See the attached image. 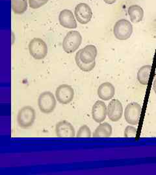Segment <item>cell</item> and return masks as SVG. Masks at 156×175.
Returning <instances> with one entry per match:
<instances>
[{
  "mask_svg": "<svg viewBox=\"0 0 156 175\" xmlns=\"http://www.w3.org/2000/svg\"><path fill=\"white\" fill-rule=\"evenodd\" d=\"M141 111L142 107L137 102H133L128 104L124 111V117L126 122L130 125H138Z\"/></svg>",
  "mask_w": 156,
  "mask_h": 175,
  "instance_id": "8992f818",
  "label": "cell"
},
{
  "mask_svg": "<svg viewBox=\"0 0 156 175\" xmlns=\"http://www.w3.org/2000/svg\"><path fill=\"white\" fill-rule=\"evenodd\" d=\"M137 128L133 126H127L124 131V137L126 138H135L137 135Z\"/></svg>",
  "mask_w": 156,
  "mask_h": 175,
  "instance_id": "44dd1931",
  "label": "cell"
},
{
  "mask_svg": "<svg viewBox=\"0 0 156 175\" xmlns=\"http://www.w3.org/2000/svg\"><path fill=\"white\" fill-rule=\"evenodd\" d=\"M37 1L42 2V3H44V4H46V3L49 1V0H37Z\"/></svg>",
  "mask_w": 156,
  "mask_h": 175,
  "instance_id": "d4e9b609",
  "label": "cell"
},
{
  "mask_svg": "<svg viewBox=\"0 0 156 175\" xmlns=\"http://www.w3.org/2000/svg\"><path fill=\"white\" fill-rule=\"evenodd\" d=\"M93 11L89 5L85 3H80L76 6L74 15L78 22L85 25L87 24L93 17Z\"/></svg>",
  "mask_w": 156,
  "mask_h": 175,
  "instance_id": "ba28073f",
  "label": "cell"
},
{
  "mask_svg": "<svg viewBox=\"0 0 156 175\" xmlns=\"http://www.w3.org/2000/svg\"><path fill=\"white\" fill-rule=\"evenodd\" d=\"M57 101L62 104H69L74 97V91L72 87L68 84H61L56 90Z\"/></svg>",
  "mask_w": 156,
  "mask_h": 175,
  "instance_id": "52a82bcc",
  "label": "cell"
},
{
  "mask_svg": "<svg viewBox=\"0 0 156 175\" xmlns=\"http://www.w3.org/2000/svg\"><path fill=\"white\" fill-rule=\"evenodd\" d=\"M103 1L108 5H112L115 4L117 1V0H103Z\"/></svg>",
  "mask_w": 156,
  "mask_h": 175,
  "instance_id": "603a6c76",
  "label": "cell"
},
{
  "mask_svg": "<svg viewBox=\"0 0 156 175\" xmlns=\"http://www.w3.org/2000/svg\"><path fill=\"white\" fill-rule=\"evenodd\" d=\"M46 4L41 1H38L37 0H29V7L33 9H36L40 7L44 6Z\"/></svg>",
  "mask_w": 156,
  "mask_h": 175,
  "instance_id": "7402d4cb",
  "label": "cell"
},
{
  "mask_svg": "<svg viewBox=\"0 0 156 175\" xmlns=\"http://www.w3.org/2000/svg\"><path fill=\"white\" fill-rule=\"evenodd\" d=\"M153 90H154V91L156 95V77L154 79V83H153Z\"/></svg>",
  "mask_w": 156,
  "mask_h": 175,
  "instance_id": "cb8c5ba5",
  "label": "cell"
},
{
  "mask_svg": "<svg viewBox=\"0 0 156 175\" xmlns=\"http://www.w3.org/2000/svg\"><path fill=\"white\" fill-rule=\"evenodd\" d=\"M152 71L151 65H145L140 68L137 72V80L139 83L144 86H146L148 83L150 75Z\"/></svg>",
  "mask_w": 156,
  "mask_h": 175,
  "instance_id": "e0dca14e",
  "label": "cell"
},
{
  "mask_svg": "<svg viewBox=\"0 0 156 175\" xmlns=\"http://www.w3.org/2000/svg\"><path fill=\"white\" fill-rule=\"evenodd\" d=\"M77 138H90L91 137V131L90 128L86 125L81 126L76 135Z\"/></svg>",
  "mask_w": 156,
  "mask_h": 175,
  "instance_id": "ffe728a7",
  "label": "cell"
},
{
  "mask_svg": "<svg viewBox=\"0 0 156 175\" xmlns=\"http://www.w3.org/2000/svg\"><path fill=\"white\" fill-rule=\"evenodd\" d=\"M98 95L103 101H109L113 98L115 94V88L111 83H103L98 88Z\"/></svg>",
  "mask_w": 156,
  "mask_h": 175,
  "instance_id": "5bb4252c",
  "label": "cell"
},
{
  "mask_svg": "<svg viewBox=\"0 0 156 175\" xmlns=\"http://www.w3.org/2000/svg\"><path fill=\"white\" fill-rule=\"evenodd\" d=\"M56 133L59 138H74L76 135V131L71 123L68 121L63 120L57 123Z\"/></svg>",
  "mask_w": 156,
  "mask_h": 175,
  "instance_id": "8fae6325",
  "label": "cell"
},
{
  "mask_svg": "<svg viewBox=\"0 0 156 175\" xmlns=\"http://www.w3.org/2000/svg\"><path fill=\"white\" fill-rule=\"evenodd\" d=\"M36 118V114L34 108L31 106H26L18 111L17 122L20 127L27 128L31 126Z\"/></svg>",
  "mask_w": 156,
  "mask_h": 175,
  "instance_id": "277c9868",
  "label": "cell"
},
{
  "mask_svg": "<svg viewBox=\"0 0 156 175\" xmlns=\"http://www.w3.org/2000/svg\"><path fill=\"white\" fill-rule=\"evenodd\" d=\"M75 61L76 64L78 66V68L85 72H89L93 70L96 66V62H94L90 64H85L84 63H83L80 59H79V56L78 52L76 53V55L75 56Z\"/></svg>",
  "mask_w": 156,
  "mask_h": 175,
  "instance_id": "d6986e66",
  "label": "cell"
},
{
  "mask_svg": "<svg viewBox=\"0 0 156 175\" xmlns=\"http://www.w3.org/2000/svg\"><path fill=\"white\" fill-rule=\"evenodd\" d=\"M27 7H28L27 0H12V9L14 14H24L27 11Z\"/></svg>",
  "mask_w": 156,
  "mask_h": 175,
  "instance_id": "ac0fdd59",
  "label": "cell"
},
{
  "mask_svg": "<svg viewBox=\"0 0 156 175\" xmlns=\"http://www.w3.org/2000/svg\"><path fill=\"white\" fill-rule=\"evenodd\" d=\"M30 55L36 60L44 59L46 56L48 48L46 42L40 38H34L29 44Z\"/></svg>",
  "mask_w": 156,
  "mask_h": 175,
  "instance_id": "3957f363",
  "label": "cell"
},
{
  "mask_svg": "<svg viewBox=\"0 0 156 175\" xmlns=\"http://www.w3.org/2000/svg\"><path fill=\"white\" fill-rule=\"evenodd\" d=\"M133 26L130 21L121 19L117 21L113 27V34L119 40H126L133 33Z\"/></svg>",
  "mask_w": 156,
  "mask_h": 175,
  "instance_id": "6da1fadb",
  "label": "cell"
},
{
  "mask_svg": "<svg viewBox=\"0 0 156 175\" xmlns=\"http://www.w3.org/2000/svg\"><path fill=\"white\" fill-rule=\"evenodd\" d=\"M56 98L50 92H44L39 95L38 105L39 109L44 114L53 112L57 105Z\"/></svg>",
  "mask_w": 156,
  "mask_h": 175,
  "instance_id": "5b68a950",
  "label": "cell"
},
{
  "mask_svg": "<svg viewBox=\"0 0 156 175\" xmlns=\"http://www.w3.org/2000/svg\"><path fill=\"white\" fill-rule=\"evenodd\" d=\"M59 21L61 26L66 29H74L77 28L78 23L75 15L68 9H64L61 11L59 16Z\"/></svg>",
  "mask_w": 156,
  "mask_h": 175,
  "instance_id": "7c38bea8",
  "label": "cell"
},
{
  "mask_svg": "<svg viewBox=\"0 0 156 175\" xmlns=\"http://www.w3.org/2000/svg\"><path fill=\"white\" fill-rule=\"evenodd\" d=\"M90 1H91V0H90Z\"/></svg>",
  "mask_w": 156,
  "mask_h": 175,
  "instance_id": "4316f807",
  "label": "cell"
},
{
  "mask_svg": "<svg viewBox=\"0 0 156 175\" xmlns=\"http://www.w3.org/2000/svg\"><path fill=\"white\" fill-rule=\"evenodd\" d=\"M108 116V107L102 101H97L92 108V117L96 123H101Z\"/></svg>",
  "mask_w": 156,
  "mask_h": 175,
  "instance_id": "4fadbf2b",
  "label": "cell"
},
{
  "mask_svg": "<svg viewBox=\"0 0 156 175\" xmlns=\"http://www.w3.org/2000/svg\"><path fill=\"white\" fill-rule=\"evenodd\" d=\"M113 132V128L108 123H101L97 126L93 135V138H109Z\"/></svg>",
  "mask_w": 156,
  "mask_h": 175,
  "instance_id": "2e32d148",
  "label": "cell"
},
{
  "mask_svg": "<svg viewBox=\"0 0 156 175\" xmlns=\"http://www.w3.org/2000/svg\"><path fill=\"white\" fill-rule=\"evenodd\" d=\"M123 115V107L121 102L118 99H113L108 106V116L113 122L120 120Z\"/></svg>",
  "mask_w": 156,
  "mask_h": 175,
  "instance_id": "9c48e42d",
  "label": "cell"
},
{
  "mask_svg": "<svg viewBox=\"0 0 156 175\" xmlns=\"http://www.w3.org/2000/svg\"><path fill=\"white\" fill-rule=\"evenodd\" d=\"M82 37L77 31H71L67 33L63 42V48L66 53H72L78 49L82 43Z\"/></svg>",
  "mask_w": 156,
  "mask_h": 175,
  "instance_id": "7a4b0ae2",
  "label": "cell"
},
{
  "mask_svg": "<svg viewBox=\"0 0 156 175\" xmlns=\"http://www.w3.org/2000/svg\"><path fill=\"white\" fill-rule=\"evenodd\" d=\"M79 59L85 64H90L96 62L98 55L96 47L94 45H88L78 51Z\"/></svg>",
  "mask_w": 156,
  "mask_h": 175,
  "instance_id": "30bf717a",
  "label": "cell"
},
{
  "mask_svg": "<svg viewBox=\"0 0 156 175\" xmlns=\"http://www.w3.org/2000/svg\"><path fill=\"white\" fill-rule=\"evenodd\" d=\"M131 22L134 23L141 22L144 17V10L139 5H133L129 7L128 10Z\"/></svg>",
  "mask_w": 156,
  "mask_h": 175,
  "instance_id": "9a60e30c",
  "label": "cell"
},
{
  "mask_svg": "<svg viewBox=\"0 0 156 175\" xmlns=\"http://www.w3.org/2000/svg\"><path fill=\"white\" fill-rule=\"evenodd\" d=\"M155 69H156V68H155Z\"/></svg>",
  "mask_w": 156,
  "mask_h": 175,
  "instance_id": "484cf974",
  "label": "cell"
}]
</instances>
